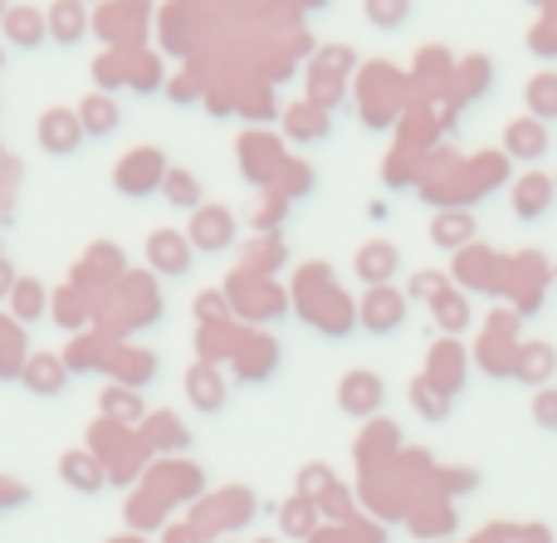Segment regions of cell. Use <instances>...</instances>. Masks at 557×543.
Returning a JSON list of instances; mask_svg holds the SVG:
<instances>
[{
    "label": "cell",
    "mask_w": 557,
    "mask_h": 543,
    "mask_svg": "<svg viewBox=\"0 0 557 543\" xmlns=\"http://www.w3.org/2000/svg\"><path fill=\"white\" fill-rule=\"evenodd\" d=\"M474 231H480V225H474V215L470 211H460V206H450V211H441L431 221V245L435 250H470L474 245Z\"/></svg>",
    "instance_id": "cell-10"
},
{
    "label": "cell",
    "mask_w": 557,
    "mask_h": 543,
    "mask_svg": "<svg viewBox=\"0 0 557 543\" xmlns=\"http://www.w3.org/2000/svg\"><path fill=\"white\" fill-rule=\"evenodd\" d=\"M0 260H5V255H0Z\"/></svg>",
    "instance_id": "cell-40"
},
{
    "label": "cell",
    "mask_w": 557,
    "mask_h": 543,
    "mask_svg": "<svg viewBox=\"0 0 557 543\" xmlns=\"http://www.w3.org/2000/svg\"><path fill=\"white\" fill-rule=\"evenodd\" d=\"M186 392H191V402L201 411H221L225 407V382H221V372H215V368H191Z\"/></svg>",
    "instance_id": "cell-18"
},
{
    "label": "cell",
    "mask_w": 557,
    "mask_h": 543,
    "mask_svg": "<svg viewBox=\"0 0 557 543\" xmlns=\"http://www.w3.org/2000/svg\"><path fill=\"white\" fill-rule=\"evenodd\" d=\"M20 372H25V387L39 392V397H54V392H64V382H69L64 362H59L54 353H35V358H29Z\"/></svg>",
    "instance_id": "cell-15"
},
{
    "label": "cell",
    "mask_w": 557,
    "mask_h": 543,
    "mask_svg": "<svg viewBox=\"0 0 557 543\" xmlns=\"http://www.w3.org/2000/svg\"><path fill=\"white\" fill-rule=\"evenodd\" d=\"M103 411H113V417H133L137 411L133 392H103Z\"/></svg>",
    "instance_id": "cell-31"
},
{
    "label": "cell",
    "mask_w": 557,
    "mask_h": 543,
    "mask_svg": "<svg viewBox=\"0 0 557 543\" xmlns=\"http://www.w3.org/2000/svg\"><path fill=\"white\" fill-rule=\"evenodd\" d=\"M78 118H84L88 143H98V137H113L117 127H123V108H117L113 94H88L84 103H78Z\"/></svg>",
    "instance_id": "cell-13"
},
{
    "label": "cell",
    "mask_w": 557,
    "mask_h": 543,
    "mask_svg": "<svg viewBox=\"0 0 557 543\" xmlns=\"http://www.w3.org/2000/svg\"><path fill=\"white\" fill-rule=\"evenodd\" d=\"M186 240H191L196 250H206V255L231 250V240H235V215L225 211V206H201V211L191 215V231H186Z\"/></svg>",
    "instance_id": "cell-7"
},
{
    "label": "cell",
    "mask_w": 557,
    "mask_h": 543,
    "mask_svg": "<svg viewBox=\"0 0 557 543\" xmlns=\"http://www.w3.org/2000/svg\"><path fill=\"white\" fill-rule=\"evenodd\" d=\"M15 10V0H0V25H5V15Z\"/></svg>",
    "instance_id": "cell-36"
},
{
    "label": "cell",
    "mask_w": 557,
    "mask_h": 543,
    "mask_svg": "<svg viewBox=\"0 0 557 543\" xmlns=\"http://www.w3.org/2000/svg\"><path fill=\"white\" fill-rule=\"evenodd\" d=\"M133 59H137V69L127 74V84L133 88H157L162 84V59L157 54H133Z\"/></svg>",
    "instance_id": "cell-28"
},
{
    "label": "cell",
    "mask_w": 557,
    "mask_h": 543,
    "mask_svg": "<svg viewBox=\"0 0 557 543\" xmlns=\"http://www.w3.org/2000/svg\"><path fill=\"white\" fill-rule=\"evenodd\" d=\"M84 5H88V0H84Z\"/></svg>",
    "instance_id": "cell-42"
},
{
    "label": "cell",
    "mask_w": 557,
    "mask_h": 543,
    "mask_svg": "<svg viewBox=\"0 0 557 543\" xmlns=\"http://www.w3.org/2000/svg\"><path fill=\"white\" fill-rule=\"evenodd\" d=\"M553 182H557V172H553Z\"/></svg>",
    "instance_id": "cell-39"
},
{
    "label": "cell",
    "mask_w": 557,
    "mask_h": 543,
    "mask_svg": "<svg viewBox=\"0 0 557 543\" xmlns=\"http://www.w3.org/2000/svg\"><path fill=\"white\" fill-rule=\"evenodd\" d=\"M166 157H162V147H137V152H127L123 162H117V172H113V186L123 196H133V201H143V196H152V192H162L166 186Z\"/></svg>",
    "instance_id": "cell-1"
},
{
    "label": "cell",
    "mask_w": 557,
    "mask_h": 543,
    "mask_svg": "<svg viewBox=\"0 0 557 543\" xmlns=\"http://www.w3.org/2000/svg\"><path fill=\"white\" fill-rule=\"evenodd\" d=\"M15 192H20V162L10 157V162L0 166V225L15 221Z\"/></svg>",
    "instance_id": "cell-27"
},
{
    "label": "cell",
    "mask_w": 557,
    "mask_h": 543,
    "mask_svg": "<svg viewBox=\"0 0 557 543\" xmlns=\"http://www.w3.org/2000/svg\"><path fill=\"white\" fill-rule=\"evenodd\" d=\"M455 284H450V274H441V270H416L411 274V284H406V299H425V304H435L441 294H450Z\"/></svg>",
    "instance_id": "cell-25"
},
{
    "label": "cell",
    "mask_w": 557,
    "mask_h": 543,
    "mask_svg": "<svg viewBox=\"0 0 557 543\" xmlns=\"http://www.w3.org/2000/svg\"><path fill=\"white\" fill-rule=\"evenodd\" d=\"M431 313H435V323H441L445 333H465V329H470V299H465L460 289L441 294V299L431 304Z\"/></svg>",
    "instance_id": "cell-22"
},
{
    "label": "cell",
    "mask_w": 557,
    "mask_h": 543,
    "mask_svg": "<svg viewBox=\"0 0 557 543\" xmlns=\"http://www.w3.org/2000/svg\"><path fill=\"white\" fill-rule=\"evenodd\" d=\"M0 29H5V39H10L15 49H39V45L49 39V10L15 5V10L5 15V25H0Z\"/></svg>",
    "instance_id": "cell-11"
},
{
    "label": "cell",
    "mask_w": 557,
    "mask_h": 543,
    "mask_svg": "<svg viewBox=\"0 0 557 543\" xmlns=\"http://www.w3.org/2000/svg\"><path fill=\"white\" fill-rule=\"evenodd\" d=\"M59 476H64L74 490H84V495H98V490H103V470H98L94 456H64L59 460Z\"/></svg>",
    "instance_id": "cell-21"
},
{
    "label": "cell",
    "mask_w": 557,
    "mask_h": 543,
    "mask_svg": "<svg viewBox=\"0 0 557 543\" xmlns=\"http://www.w3.org/2000/svg\"><path fill=\"white\" fill-rule=\"evenodd\" d=\"M416 59H421V74H445V69H450V54H445L441 45H431L425 54H416Z\"/></svg>",
    "instance_id": "cell-32"
},
{
    "label": "cell",
    "mask_w": 557,
    "mask_h": 543,
    "mask_svg": "<svg viewBox=\"0 0 557 543\" xmlns=\"http://www.w3.org/2000/svg\"><path fill=\"white\" fill-rule=\"evenodd\" d=\"M513 215H519L523 225H539L543 215L553 211V201H557V182L548 172H523L519 182H513Z\"/></svg>",
    "instance_id": "cell-6"
},
{
    "label": "cell",
    "mask_w": 557,
    "mask_h": 543,
    "mask_svg": "<svg viewBox=\"0 0 557 543\" xmlns=\"http://www.w3.org/2000/svg\"><path fill=\"white\" fill-rule=\"evenodd\" d=\"M416 0H362V15L372 29H401L411 20Z\"/></svg>",
    "instance_id": "cell-20"
},
{
    "label": "cell",
    "mask_w": 557,
    "mask_h": 543,
    "mask_svg": "<svg viewBox=\"0 0 557 543\" xmlns=\"http://www.w3.org/2000/svg\"><path fill=\"white\" fill-rule=\"evenodd\" d=\"M455 280L490 284V280H499V260H494L484 245H470V250H460V260H455Z\"/></svg>",
    "instance_id": "cell-19"
},
{
    "label": "cell",
    "mask_w": 557,
    "mask_h": 543,
    "mask_svg": "<svg viewBox=\"0 0 557 543\" xmlns=\"http://www.w3.org/2000/svg\"><path fill=\"white\" fill-rule=\"evenodd\" d=\"M523 98H529V118H539V123H557V74L553 69H543V74L529 78V88H523Z\"/></svg>",
    "instance_id": "cell-17"
},
{
    "label": "cell",
    "mask_w": 557,
    "mask_h": 543,
    "mask_svg": "<svg viewBox=\"0 0 557 543\" xmlns=\"http://www.w3.org/2000/svg\"><path fill=\"white\" fill-rule=\"evenodd\" d=\"M411 402H416V407H421L431 421H441L445 411H450V402H445V392H435V382H431V378L411 382Z\"/></svg>",
    "instance_id": "cell-26"
},
{
    "label": "cell",
    "mask_w": 557,
    "mask_h": 543,
    "mask_svg": "<svg viewBox=\"0 0 557 543\" xmlns=\"http://www.w3.org/2000/svg\"><path fill=\"white\" fill-rule=\"evenodd\" d=\"M5 162H10V157H5V147H0V166H5Z\"/></svg>",
    "instance_id": "cell-38"
},
{
    "label": "cell",
    "mask_w": 557,
    "mask_h": 543,
    "mask_svg": "<svg viewBox=\"0 0 557 543\" xmlns=\"http://www.w3.org/2000/svg\"><path fill=\"white\" fill-rule=\"evenodd\" d=\"M45 284L39 280H25L20 274V284H15V294H10V304H15V319L20 323H35V319H45Z\"/></svg>",
    "instance_id": "cell-23"
},
{
    "label": "cell",
    "mask_w": 557,
    "mask_h": 543,
    "mask_svg": "<svg viewBox=\"0 0 557 543\" xmlns=\"http://www.w3.org/2000/svg\"><path fill=\"white\" fill-rule=\"evenodd\" d=\"M0 69H5V39H0Z\"/></svg>",
    "instance_id": "cell-37"
},
{
    "label": "cell",
    "mask_w": 557,
    "mask_h": 543,
    "mask_svg": "<svg viewBox=\"0 0 557 543\" xmlns=\"http://www.w3.org/2000/svg\"><path fill=\"white\" fill-rule=\"evenodd\" d=\"M284 133L294 137V143H323V137L333 133V118H327L318 103H308V98H304L298 108H288V113H284Z\"/></svg>",
    "instance_id": "cell-14"
},
{
    "label": "cell",
    "mask_w": 557,
    "mask_h": 543,
    "mask_svg": "<svg viewBox=\"0 0 557 543\" xmlns=\"http://www.w3.org/2000/svg\"><path fill=\"white\" fill-rule=\"evenodd\" d=\"M15 284H20V274L10 270V260H0V299H10V294H15Z\"/></svg>",
    "instance_id": "cell-34"
},
{
    "label": "cell",
    "mask_w": 557,
    "mask_h": 543,
    "mask_svg": "<svg viewBox=\"0 0 557 543\" xmlns=\"http://www.w3.org/2000/svg\"><path fill=\"white\" fill-rule=\"evenodd\" d=\"M191 250L196 245L186 240L182 231L147 235V264H152V274H162V280H186V274H191Z\"/></svg>",
    "instance_id": "cell-3"
},
{
    "label": "cell",
    "mask_w": 557,
    "mask_h": 543,
    "mask_svg": "<svg viewBox=\"0 0 557 543\" xmlns=\"http://www.w3.org/2000/svg\"><path fill=\"white\" fill-rule=\"evenodd\" d=\"M172 103H196V84H191V78H176V84H172Z\"/></svg>",
    "instance_id": "cell-35"
},
{
    "label": "cell",
    "mask_w": 557,
    "mask_h": 543,
    "mask_svg": "<svg viewBox=\"0 0 557 543\" xmlns=\"http://www.w3.org/2000/svg\"><path fill=\"white\" fill-rule=\"evenodd\" d=\"M35 137H39V147H45L49 157H74L78 147L88 143L78 108H45V113H39Z\"/></svg>",
    "instance_id": "cell-2"
},
{
    "label": "cell",
    "mask_w": 557,
    "mask_h": 543,
    "mask_svg": "<svg viewBox=\"0 0 557 543\" xmlns=\"http://www.w3.org/2000/svg\"><path fill=\"white\" fill-rule=\"evenodd\" d=\"M533 417H539L543 431H557V392H539V402H533Z\"/></svg>",
    "instance_id": "cell-30"
},
{
    "label": "cell",
    "mask_w": 557,
    "mask_h": 543,
    "mask_svg": "<svg viewBox=\"0 0 557 543\" xmlns=\"http://www.w3.org/2000/svg\"><path fill=\"white\" fill-rule=\"evenodd\" d=\"M553 280H557V274H553Z\"/></svg>",
    "instance_id": "cell-41"
},
{
    "label": "cell",
    "mask_w": 557,
    "mask_h": 543,
    "mask_svg": "<svg viewBox=\"0 0 557 543\" xmlns=\"http://www.w3.org/2000/svg\"><path fill=\"white\" fill-rule=\"evenodd\" d=\"M357 319H362L367 333H376V338H392V333L406 323V294H396L392 284H382V289H367Z\"/></svg>",
    "instance_id": "cell-4"
},
{
    "label": "cell",
    "mask_w": 557,
    "mask_h": 543,
    "mask_svg": "<svg viewBox=\"0 0 557 543\" xmlns=\"http://www.w3.org/2000/svg\"><path fill=\"white\" fill-rule=\"evenodd\" d=\"M88 29H94V15L84 10V0H54V5H49V39H54V45L74 49Z\"/></svg>",
    "instance_id": "cell-9"
},
{
    "label": "cell",
    "mask_w": 557,
    "mask_h": 543,
    "mask_svg": "<svg viewBox=\"0 0 557 543\" xmlns=\"http://www.w3.org/2000/svg\"><path fill=\"white\" fill-rule=\"evenodd\" d=\"M557 353L548 348V343H529V348H519V358H513V372H519L523 382H543L553 372Z\"/></svg>",
    "instance_id": "cell-24"
},
{
    "label": "cell",
    "mask_w": 557,
    "mask_h": 543,
    "mask_svg": "<svg viewBox=\"0 0 557 543\" xmlns=\"http://www.w3.org/2000/svg\"><path fill=\"white\" fill-rule=\"evenodd\" d=\"M548 147H553V137H548V123H539V118H513L509 127H504V157L509 162H529V166H539L543 157H548Z\"/></svg>",
    "instance_id": "cell-5"
},
{
    "label": "cell",
    "mask_w": 557,
    "mask_h": 543,
    "mask_svg": "<svg viewBox=\"0 0 557 543\" xmlns=\"http://www.w3.org/2000/svg\"><path fill=\"white\" fill-rule=\"evenodd\" d=\"M357 280L367 284V289H382V284H392V274L401 270V250H396L392 240H367L362 250H357Z\"/></svg>",
    "instance_id": "cell-8"
},
{
    "label": "cell",
    "mask_w": 557,
    "mask_h": 543,
    "mask_svg": "<svg viewBox=\"0 0 557 543\" xmlns=\"http://www.w3.org/2000/svg\"><path fill=\"white\" fill-rule=\"evenodd\" d=\"M54 319H59V329H74V323H84V299H78V289H59Z\"/></svg>",
    "instance_id": "cell-29"
},
{
    "label": "cell",
    "mask_w": 557,
    "mask_h": 543,
    "mask_svg": "<svg viewBox=\"0 0 557 543\" xmlns=\"http://www.w3.org/2000/svg\"><path fill=\"white\" fill-rule=\"evenodd\" d=\"M162 196H166V206H176V211H201V206H206L201 176H196V172H186V166H172V172H166Z\"/></svg>",
    "instance_id": "cell-16"
},
{
    "label": "cell",
    "mask_w": 557,
    "mask_h": 543,
    "mask_svg": "<svg viewBox=\"0 0 557 543\" xmlns=\"http://www.w3.org/2000/svg\"><path fill=\"white\" fill-rule=\"evenodd\" d=\"M196 313H201V319H215V313H225V294L221 289H206L201 304H196Z\"/></svg>",
    "instance_id": "cell-33"
},
{
    "label": "cell",
    "mask_w": 557,
    "mask_h": 543,
    "mask_svg": "<svg viewBox=\"0 0 557 543\" xmlns=\"http://www.w3.org/2000/svg\"><path fill=\"white\" fill-rule=\"evenodd\" d=\"M337 402H343V411H352V417H372V411L386 402V387L372 378V372H347L343 387H337Z\"/></svg>",
    "instance_id": "cell-12"
}]
</instances>
